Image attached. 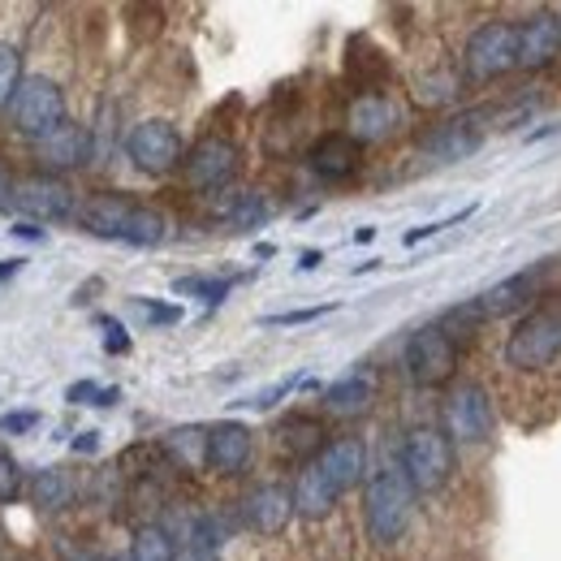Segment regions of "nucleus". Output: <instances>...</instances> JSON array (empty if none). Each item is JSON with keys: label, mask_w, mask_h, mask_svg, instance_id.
Returning a JSON list of instances; mask_svg holds the SVG:
<instances>
[{"label": "nucleus", "mask_w": 561, "mask_h": 561, "mask_svg": "<svg viewBox=\"0 0 561 561\" xmlns=\"http://www.w3.org/2000/svg\"><path fill=\"white\" fill-rule=\"evenodd\" d=\"M9 122L18 135H26L31 142L48 139L57 126H66V95L53 78L44 73H26L9 100Z\"/></svg>", "instance_id": "nucleus-1"}, {"label": "nucleus", "mask_w": 561, "mask_h": 561, "mask_svg": "<svg viewBox=\"0 0 561 561\" xmlns=\"http://www.w3.org/2000/svg\"><path fill=\"white\" fill-rule=\"evenodd\" d=\"M363 518H367V531L376 545H393L407 536L411 527V484L402 471H376L367 496H363Z\"/></svg>", "instance_id": "nucleus-2"}, {"label": "nucleus", "mask_w": 561, "mask_h": 561, "mask_svg": "<svg viewBox=\"0 0 561 561\" xmlns=\"http://www.w3.org/2000/svg\"><path fill=\"white\" fill-rule=\"evenodd\" d=\"M561 358V307H540L518 320L505 342V363L518 371H545Z\"/></svg>", "instance_id": "nucleus-3"}, {"label": "nucleus", "mask_w": 561, "mask_h": 561, "mask_svg": "<svg viewBox=\"0 0 561 561\" xmlns=\"http://www.w3.org/2000/svg\"><path fill=\"white\" fill-rule=\"evenodd\" d=\"M454 471V445L440 427H415L402 440V476L411 492H436Z\"/></svg>", "instance_id": "nucleus-4"}, {"label": "nucleus", "mask_w": 561, "mask_h": 561, "mask_svg": "<svg viewBox=\"0 0 561 561\" xmlns=\"http://www.w3.org/2000/svg\"><path fill=\"white\" fill-rule=\"evenodd\" d=\"M492 427H496V411H492L484 385L462 380L445 393V436H449V445H484Z\"/></svg>", "instance_id": "nucleus-5"}, {"label": "nucleus", "mask_w": 561, "mask_h": 561, "mask_svg": "<svg viewBox=\"0 0 561 561\" xmlns=\"http://www.w3.org/2000/svg\"><path fill=\"white\" fill-rule=\"evenodd\" d=\"M514 66H518V22L492 18V22L471 31V39H467V73L476 82L501 78Z\"/></svg>", "instance_id": "nucleus-6"}, {"label": "nucleus", "mask_w": 561, "mask_h": 561, "mask_svg": "<svg viewBox=\"0 0 561 561\" xmlns=\"http://www.w3.org/2000/svg\"><path fill=\"white\" fill-rule=\"evenodd\" d=\"M402 367H407V376H411L415 385H423V389L445 385V380L454 376V367H458V342H454L440 324H427V329H420V333L407 342Z\"/></svg>", "instance_id": "nucleus-7"}, {"label": "nucleus", "mask_w": 561, "mask_h": 561, "mask_svg": "<svg viewBox=\"0 0 561 561\" xmlns=\"http://www.w3.org/2000/svg\"><path fill=\"white\" fill-rule=\"evenodd\" d=\"M126 151H130V160L139 164L142 173L164 178V173H173L182 164V135L169 122H139L126 135Z\"/></svg>", "instance_id": "nucleus-8"}, {"label": "nucleus", "mask_w": 561, "mask_h": 561, "mask_svg": "<svg viewBox=\"0 0 561 561\" xmlns=\"http://www.w3.org/2000/svg\"><path fill=\"white\" fill-rule=\"evenodd\" d=\"M182 164H186V182L195 191H220L238 173V147L229 139H220V135H208V139H199L191 147V156Z\"/></svg>", "instance_id": "nucleus-9"}, {"label": "nucleus", "mask_w": 561, "mask_h": 561, "mask_svg": "<svg viewBox=\"0 0 561 561\" xmlns=\"http://www.w3.org/2000/svg\"><path fill=\"white\" fill-rule=\"evenodd\" d=\"M13 208L31 220H66L73 211V191L70 182H61L57 173H31L18 182Z\"/></svg>", "instance_id": "nucleus-10"}, {"label": "nucleus", "mask_w": 561, "mask_h": 561, "mask_svg": "<svg viewBox=\"0 0 561 561\" xmlns=\"http://www.w3.org/2000/svg\"><path fill=\"white\" fill-rule=\"evenodd\" d=\"M484 147V130H480V117L476 113H462V117H449L440 126H432L423 135V151L440 164H458L467 156H476Z\"/></svg>", "instance_id": "nucleus-11"}, {"label": "nucleus", "mask_w": 561, "mask_h": 561, "mask_svg": "<svg viewBox=\"0 0 561 561\" xmlns=\"http://www.w3.org/2000/svg\"><path fill=\"white\" fill-rule=\"evenodd\" d=\"M242 518L260 536H280L289 527V518H294V492L285 484H260L255 492H247Z\"/></svg>", "instance_id": "nucleus-12"}, {"label": "nucleus", "mask_w": 561, "mask_h": 561, "mask_svg": "<svg viewBox=\"0 0 561 561\" xmlns=\"http://www.w3.org/2000/svg\"><path fill=\"white\" fill-rule=\"evenodd\" d=\"M561 53V18L558 13H531L518 22V66L523 70H545Z\"/></svg>", "instance_id": "nucleus-13"}, {"label": "nucleus", "mask_w": 561, "mask_h": 561, "mask_svg": "<svg viewBox=\"0 0 561 561\" xmlns=\"http://www.w3.org/2000/svg\"><path fill=\"white\" fill-rule=\"evenodd\" d=\"M251 427L238 420H225V423H211L208 427V467L216 476H238L247 462H251Z\"/></svg>", "instance_id": "nucleus-14"}, {"label": "nucleus", "mask_w": 561, "mask_h": 561, "mask_svg": "<svg viewBox=\"0 0 561 561\" xmlns=\"http://www.w3.org/2000/svg\"><path fill=\"white\" fill-rule=\"evenodd\" d=\"M398 122H402V108H398L389 95L367 91V95H358V100L351 104V139L354 142L389 139V135L398 130Z\"/></svg>", "instance_id": "nucleus-15"}, {"label": "nucleus", "mask_w": 561, "mask_h": 561, "mask_svg": "<svg viewBox=\"0 0 561 561\" xmlns=\"http://www.w3.org/2000/svg\"><path fill=\"white\" fill-rule=\"evenodd\" d=\"M307 164L324 182H346V178L358 173V164H363V142H354L351 135H324V139L307 151Z\"/></svg>", "instance_id": "nucleus-16"}, {"label": "nucleus", "mask_w": 561, "mask_h": 561, "mask_svg": "<svg viewBox=\"0 0 561 561\" xmlns=\"http://www.w3.org/2000/svg\"><path fill=\"white\" fill-rule=\"evenodd\" d=\"M320 471L333 480V489L337 492H351L358 480H363V471H367V449H363V440L358 436H337V440H329L324 449H320Z\"/></svg>", "instance_id": "nucleus-17"}, {"label": "nucleus", "mask_w": 561, "mask_h": 561, "mask_svg": "<svg viewBox=\"0 0 561 561\" xmlns=\"http://www.w3.org/2000/svg\"><path fill=\"white\" fill-rule=\"evenodd\" d=\"M337 496H342V492L333 489V480L320 471L316 458L302 462V471H298V480H294V514H302V518H324V514H333Z\"/></svg>", "instance_id": "nucleus-18"}, {"label": "nucleus", "mask_w": 561, "mask_h": 561, "mask_svg": "<svg viewBox=\"0 0 561 561\" xmlns=\"http://www.w3.org/2000/svg\"><path fill=\"white\" fill-rule=\"evenodd\" d=\"M35 156H39V164L44 169H78V164H87V156H91V139H87V130L82 126H57L48 139L35 142Z\"/></svg>", "instance_id": "nucleus-19"}, {"label": "nucleus", "mask_w": 561, "mask_h": 561, "mask_svg": "<svg viewBox=\"0 0 561 561\" xmlns=\"http://www.w3.org/2000/svg\"><path fill=\"white\" fill-rule=\"evenodd\" d=\"M536 273L527 268V273H514L510 280H501V285H492L489 294H480L476 302H480V311H484V320L492 316H510V311H518V307H527L531 298H536Z\"/></svg>", "instance_id": "nucleus-20"}, {"label": "nucleus", "mask_w": 561, "mask_h": 561, "mask_svg": "<svg viewBox=\"0 0 561 561\" xmlns=\"http://www.w3.org/2000/svg\"><path fill=\"white\" fill-rule=\"evenodd\" d=\"M371 393H376L371 376H367V371H351V376H342L337 385L324 389V407H329L337 420H354V415H363V411L371 407Z\"/></svg>", "instance_id": "nucleus-21"}, {"label": "nucleus", "mask_w": 561, "mask_h": 561, "mask_svg": "<svg viewBox=\"0 0 561 561\" xmlns=\"http://www.w3.org/2000/svg\"><path fill=\"white\" fill-rule=\"evenodd\" d=\"M130 211L135 204L126 199V195H95V199H87V208H82V225L95 233V238H122V229H126V220H130Z\"/></svg>", "instance_id": "nucleus-22"}, {"label": "nucleus", "mask_w": 561, "mask_h": 561, "mask_svg": "<svg viewBox=\"0 0 561 561\" xmlns=\"http://www.w3.org/2000/svg\"><path fill=\"white\" fill-rule=\"evenodd\" d=\"M164 454L186 467V471H199L208 467V427H178L164 436Z\"/></svg>", "instance_id": "nucleus-23"}, {"label": "nucleus", "mask_w": 561, "mask_h": 561, "mask_svg": "<svg viewBox=\"0 0 561 561\" xmlns=\"http://www.w3.org/2000/svg\"><path fill=\"white\" fill-rule=\"evenodd\" d=\"M280 445L294 454V458H320V449H324V427L316 420H307V415H289V420L280 423Z\"/></svg>", "instance_id": "nucleus-24"}, {"label": "nucleus", "mask_w": 561, "mask_h": 561, "mask_svg": "<svg viewBox=\"0 0 561 561\" xmlns=\"http://www.w3.org/2000/svg\"><path fill=\"white\" fill-rule=\"evenodd\" d=\"M164 233H169V220L156 208H139V204H135V211H130V220H126V229H122L117 242H130V247H160Z\"/></svg>", "instance_id": "nucleus-25"}, {"label": "nucleus", "mask_w": 561, "mask_h": 561, "mask_svg": "<svg viewBox=\"0 0 561 561\" xmlns=\"http://www.w3.org/2000/svg\"><path fill=\"white\" fill-rule=\"evenodd\" d=\"M31 496H35V505H44V510H66V505H70V496H73L70 476H66L61 467L39 471V476H35V484H31Z\"/></svg>", "instance_id": "nucleus-26"}, {"label": "nucleus", "mask_w": 561, "mask_h": 561, "mask_svg": "<svg viewBox=\"0 0 561 561\" xmlns=\"http://www.w3.org/2000/svg\"><path fill=\"white\" fill-rule=\"evenodd\" d=\"M130 561H178L173 536H169L164 527H139L135 549H130Z\"/></svg>", "instance_id": "nucleus-27"}, {"label": "nucleus", "mask_w": 561, "mask_h": 561, "mask_svg": "<svg viewBox=\"0 0 561 561\" xmlns=\"http://www.w3.org/2000/svg\"><path fill=\"white\" fill-rule=\"evenodd\" d=\"M480 324H484V311H480V302H476V298H471V302H458L454 311H445V316H440V329H445L454 342L471 337Z\"/></svg>", "instance_id": "nucleus-28"}, {"label": "nucleus", "mask_w": 561, "mask_h": 561, "mask_svg": "<svg viewBox=\"0 0 561 561\" xmlns=\"http://www.w3.org/2000/svg\"><path fill=\"white\" fill-rule=\"evenodd\" d=\"M268 216H273V208H268L264 195H238V204L229 208V225H233V229H255V225H264Z\"/></svg>", "instance_id": "nucleus-29"}, {"label": "nucleus", "mask_w": 561, "mask_h": 561, "mask_svg": "<svg viewBox=\"0 0 561 561\" xmlns=\"http://www.w3.org/2000/svg\"><path fill=\"white\" fill-rule=\"evenodd\" d=\"M18 82H22V57H18V48H13V44H4V39H0V108H9V100H13Z\"/></svg>", "instance_id": "nucleus-30"}, {"label": "nucleus", "mask_w": 561, "mask_h": 561, "mask_svg": "<svg viewBox=\"0 0 561 561\" xmlns=\"http://www.w3.org/2000/svg\"><path fill=\"white\" fill-rule=\"evenodd\" d=\"M178 294H195V298H204V302H220L229 289H233V280H211V277H182L173 285Z\"/></svg>", "instance_id": "nucleus-31"}, {"label": "nucleus", "mask_w": 561, "mask_h": 561, "mask_svg": "<svg viewBox=\"0 0 561 561\" xmlns=\"http://www.w3.org/2000/svg\"><path fill=\"white\" fill-rule=\"evenodd\" d=\"M329 311H337V302H324V307H298V311H277V316H268L264 324H273V329H289V324H311V320H320V316H329Z\"/></svg>", "instance_id": "nucleus-32"}, {"label": "nucleus", "mask_w": 561, "mask_h": 561, "mask_svg": "<svg viewBox=\"0 0 561 561\" xmlns=\"http://www.w3.org/2000/svg\"><path fill=\"white\" fill-rule=\"evenodd\" d=\"M298 385H307V380H302V376H289V380H280V385H273V389L255 393V398H242L238 407H251V411H268V407H277V398H285V393H294Z\"/></svg>", "instance_id": "nucleus-33"}, {"label": "nucleus", "mask_w": 561, "mask_h": 561, "mask_svg": "<svg viewBox=\"0 0 561 561\" xmlns=\"http://www.w3.org/2000/svg\"><path fill=\"white\" fill-rule=\"evenodd\" d=\"M18 492H22V467L9 454H0V505L18 501Z\"/></svg>", "instance_id": "nucleus-34"}, {"label": "nucleus", "mask_w": 561, "mask_h": 561, "mask_svg": "<svg viewBox=\"0 0 561 561\" xmlns=\"http://www.w3.org/2000/svg\"><path fill=\"white\" fill-rule=\"evenodd\" d=\"M139 307L147 324H178L182 320V307H164V302H147V298H139Z\"/></svg>", "instance_id": "nucleus-35"}, {"label": "nucleus", "mask_w": 561, "mask_h": 561, "mask_svg": "<svg viewBox=\"0 0 561 561\" xmlns=\"http://www.w3.org/2000/svg\"><path fill=\"white\" fill-rule=\"evenodd\" d=\"M35 423H39V415L18 411V415H0V432H4V436H22V432H31Z\"/></svg>", "instance_id": "nucleus-36"}, {"label": "nucleus", "mask_w": 561, "mask_h": 561, "mask_svg": "<svg viewBox=\"0 0 561 561\" xmlns=\"http://www.w3.org/2000/svg\"><path fill=\"white\" fill-rule=\"evenodd\" d=\"M104 329H108V351L117 354V351H130V337H126V329L117 324V320H100Z\"/></svg>", "instance_id": "nucleus-37"}, {"label": "nucleus", "mask_w": 561, "mask_h": 561, "mask_svg": "<svg viewBox=\"0 0 561 561\" xmlns=\"http://www.w3.org/2000/svg\"><path fill=\"white\" fill-rule=\"evenodd\" d=\"M13 195H18V182H13V173L0 164V211L13 208Z\"/></svg>", "instance_id": "nucleus-38"}, {"label": "nucleus", "mask_w": 561, "mask_h": 561, "mask_svg": "<svg viewBox=\"0 0 561 561\" xmlns=\"http://www.w3.org/2000/svg\"><path fill=\"white\" fill-rule=\"evenodd\" d=\"M70 402H87V407H95V398H100V389L91 385V380H82V385H70V393H66Z\"/></svg>", "instance_id": "nucleus-39"}, {"label": "nucleus", "mask_w": 561, "mask_h": 561, "mask_svg": "<svg viewBox=\"0 0 561 561\" xmlns=\"http://www.w3.org/2000/svg\"><path fill=\"white\" fill-rule=\"evenodd\" d=\"M13 233H18L22 242H44V238H48V233H44L39 225H31V220H18V225H13Z\"/></svg>", "instance_id": "nucleus-40"}, {"label": "nucleus", "mask_w": 561, "mask_h": 561, "mask_svg": "<svg viewBox=\"0 0 561 561\" xmlns=\"http://www.w3.org/2000/svg\"><path fill=\"white\" fill-rule=\"evenodd\" d=\"M95 449H100V432H82L73 440V454H95Z\"/></svg>", "instance_id": "nucleus-41"}, {"label": "nucleus", "mask_w": 561, "mask_h": 561, "mask_svg": "<svg viewBox=\"0 0 561 561\" xmlns=\"http://www.w3.org/2000/svg\"><path fill=\"white\" fill-rule=\"evenodd\" d=\"M18 268H22V260H0V280L18 277Z\"/></svg>", "instance_id": "nucleus-42"}, {"label": "nucleus", "mask_w": 561, "mask_h": 561, "mask_svg": "<svg viewBox=\"0 0 561 561\" xmlns=\"http://www.w3.org/2000/svg\"><path fill=\"white\" fill-rule=\"evenodd\" d=\"M316 264H320V251H307V255H302V264H298V268H307V273H311V268H316Z\"/></svg>", "instance_id": "nucleus-43"}, {"label": "nucleus", "mask_w": 561, "mask_h": 561, "mask_svg": "<svg viewBox=\"0 0 561 561\" xmlns=\"http://www.w3.org/2000/svg\"><path fill=\"white\" fill-rule=\"evenodd\" d=\"M117 561H130V558H117Z\"/></svg>", "instance_id": "nucleus-44"}]
</instances>
